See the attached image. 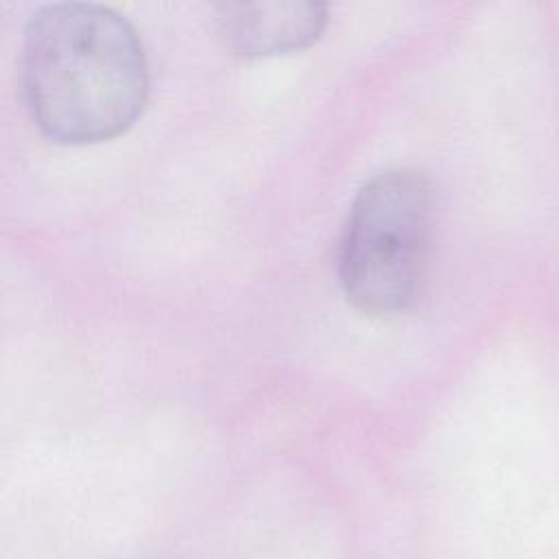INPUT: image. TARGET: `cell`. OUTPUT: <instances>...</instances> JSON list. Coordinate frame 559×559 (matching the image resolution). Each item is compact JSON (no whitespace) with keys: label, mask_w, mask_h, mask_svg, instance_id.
<instances>
[{"label":"cell","mask_w":559,"mask_h":559,"mask_svg":"<svg viewBox=\"0 0 559 559\" xmlns=\"http://www.w3.org/2000/svg\"><path fill=\"white\" fill-rule=\"evenodd\" d=\"M20 72L35 124L66 144L127 131L148 96V68L135 28L94 2L41 7L26 26Z\"/></svg>","instance_id":"6da1fadb"},{"label":"cell","mask_w":559,"mask_h":559,"mask_svg":"<svg viewBox=\"0 0 559 559\" xmlns=\"http://www.w3.org/2000/svg\"><path fill=\"white\" fill-rule=\"evenodd\" d=\"M435 231V188L415 168L373 175L354 197L341 247L338 282L367 314L408 308L426 280Z\"/></svg>","instance_id":"7a4b0ae2"},{"label":"cell","mask_w":559,"mask_h":559,"mask_svg":"<svg viewBox=\"0 0 559 559\" xmlns=\"http://www.w3.org/2000/svg\"><path fill=\"white\" fill-rule=\"evenodd\" d=\"M328 22L325 2H229L216 7L223 39L240 55L264 57L312 44Z\"/></svg>","instance_id":"3957f363"}]
</instances>
